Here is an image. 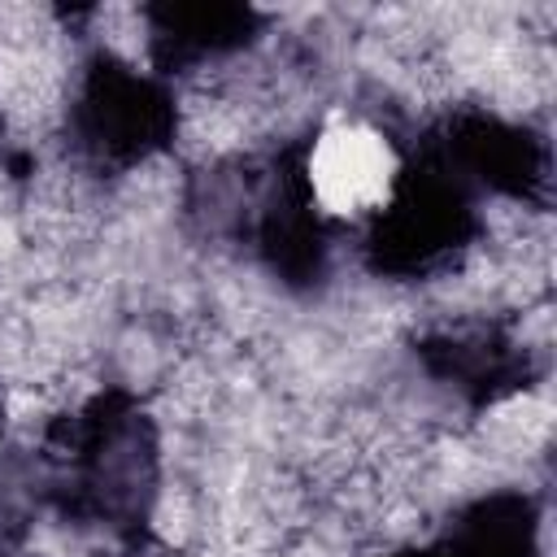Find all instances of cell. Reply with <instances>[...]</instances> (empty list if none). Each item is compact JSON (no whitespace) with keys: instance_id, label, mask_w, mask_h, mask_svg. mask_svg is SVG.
Wrapping results in <instances>:
<instances>
[{"instance_id":"5","label":"cell","mask_w":557,"mask_h":557,"mask_svg":"<svg viewBox=\"0 0 557 557\" xmlns=\"http://www.w3.org/2000/svg\"><path fill=\"white\" fill-rule=\"evenodd\" d=\"M0 418H4V405H0Z\"/></svg>"},{"instance_id":"6","label":"cell","mask_w":557,"mask_h":557,"mask_svg":"<svg viewBox=\"0 0 557 557\" xmlns=\"http://www.w3.org/2000/svg\"><path fill=\"white\" fill-rule=\"evenodd\" d=\"M0 126H4V117H0Z\"/></svg>"},{"instance_id":"3","label":"cell","mask_w":557,"mask_h":557,"mask_svg":"<svg viewBox=\"0 0 557 557\" xmlns=\"http://www.w3.org/2000/svg\"><path fill=\"white\" fill-rule=\"evenodd\" d=\"M444 557H540V513L527 492H487L448 527Z\"/></svg>"},{"instance_id":"1","label":"cell","mask_w":557,"mask_h":557,"mask_svg":"<svg viewBox=\"0 0 557 557\" xmlns=\"http://www.w3.org/2000/svg\"><path fill=\"white\" fill-rule=\"evenodd\" d=\"M65 126L83 165L96 174H104V165L126 174L178 139V109L165 87L131 70L122 57L96 52L70 87Z\"/></svg>"},{"instance_id":"4","label":"cell","mask_w":557,"mask_h":557,"mask_svg":"<svg viewBox=\"0 0 557 557\" xmlns=\"http://www.w3.org/2000/svg\"><path fill=\"white\" fill-rule=\"evenodd\" d=\"M387 557H444V553H422V548H396V553H387Z\"/></svg>"},{"instance_id":"2","label":"cell","mask_w":557,"mask_h":557,"mask_svg":"<svg viewBox=\"0 0 557 557\" xmlns=\"http://www.w3.org/2000/svg\"><path fill=\"white\" fill-rule=\"evenodd\" d=\"M148 22V48L152 61L174 70H196L205 61H218L252 39L257 13L231 9V4H178V9H139Z\"/></svg>"}]
</instances>
